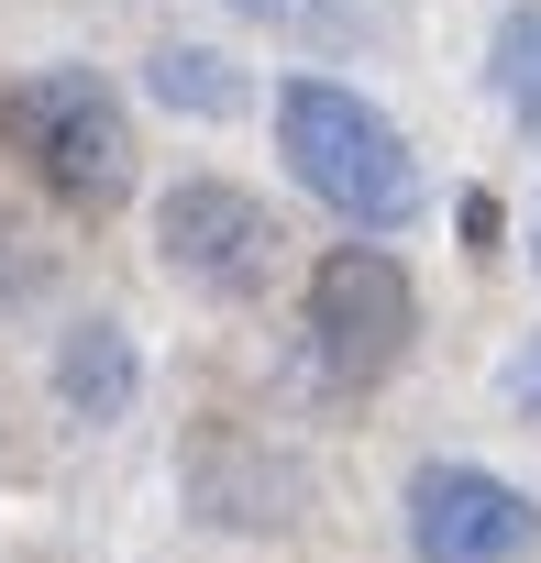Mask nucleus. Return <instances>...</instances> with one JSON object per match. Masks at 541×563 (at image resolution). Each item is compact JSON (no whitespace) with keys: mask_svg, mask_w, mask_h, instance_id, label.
I'll list each match as a JSON object with an SVG mask.
<instances>
[{"mask_svg":"<svg viewBox=\"0 0 541 563\" xmlns=\"http://www.w3.org/2000/svg\"><path fill=\"white\" fill-rule=\"evenodd\" d=\"M277 155L354 232H409L420 221V155H409V133L376 100H354L343 78H288L277 89Z\"/></svg>","mask_w":541,"mask_h":563,"instance_id":"obj_1","label":"nucleus"},{"mask_svg":"<svg viewBox=\"0 0 541 563\" xmlns=\"http://www.w3.org/2000/svg\"><path fill=\"white\" fill-rule=\"evenodd\" d=\"M0 144L34 155V177H45L56 199H78V210H111V199L133 188V122H122V100H111L89 67H34V78H12V89H0Z\"/></svg>","mask_w":541,"mask_h":563,"instance_id":"obj_2","label":"nucleus"},{"mask_svg":"<svg viewBox=\"0 0 541 563\" xmlns=\"http://www.w3.org/2000/svg\"><path fill=\"white\" fill-rule=\"evenodd\" d=\"M155 254H166L177 288H199V299H254L265 276L288 265V232H277V210H265L254 188H232V177H177L155 199Z\"/></svg>","mask_w":541,"mask_h":563,"instance_id":"obj_3","label":"nucleus"},{"mask_svg":"<svg viewBox=\"0 0 541 563\" xmlns=\"http://www.w3.org/2000/svg\"><path fill=\"white\" fill-rule=\"evenodd\" d=\"M409 321H420V299H409L387 243H332L310 265V354L332 387H376L409 354Z\"/></svg>","mask_w":541,"mask_h":563,"instance_id":"obj_4","label":"nucleus"},{"mask_svg":"<svg viewBox=\"0 0 541 563\" xmlns=\"http://www.w3.org/2000/svg\"><path fill=\"white\" fill-rule=\"evenodd\" d=\"M409 552L420 563H530L541 508L486 464H420L409 475Z\"/></svg>","mask_w":541,"mask_h":563,"instance_id":"obj_5","label":"nucleus"},{"mask_svg":"<svg viewBox=\"0 0 541 563\" xmlns=\"http://www.w3.org/2000/svg\"><path fill=\"white\" fill-rule=\"evenodd\" d=\"M133 387H144V365H133V332H122V321H78V332L56 343V398H67L89 431L133 420Z\"/></svg>","mask_w":541,"mask_h":563,"instance_id":"obj_6","label":"nucleus"},{"mask_svg":"<svg viewBox=\"0 0 541 563\" xmlns=\"http://www.w3.org/2000/svg\"><path fill=\"white\" fill-rule=\"evenodd\" d=\"M486 89H497V111L541 144V0H508V12H497V34H486Z\"/></svg>","mask_w":541,"mask_h":563,"instance_id":"obj_7","label":"nucleus"},{"mask_svg":"<svg viewBox=\"0 0 541 563\" xmlns=\"http://www.w3.org/2000/svg\"><path fill=\"white\" fill-rule=\"evenodd\" d=\"M144 89H155L166 111H188V122H232V111H243V78H232V56H210V45H155V56H144Z\"/></svg>","mask_w":541,"mask_h":563,"instance_id":"obj_8","label":"nucleus"},{"mask_svg":"<svg viewBox=\"0 0 541 563\" xmlns=\"http://www.w3.org/2000/svg\"><path fill=\"white\" fill-rule=\"evenodd\" d=\"M232 12L265 23V34H299V45H343V34H354L343 0H232Z\"/></svg>","mask_w":541,"mask_h":563,"instance_id":"obj_9","label":"nucleus"},{"mask_svg":"<svg viewBox=\"0 0 541 563\" xmlns=\"http://www.w3.org/2000/svg\"><path fill=\"white\" fill-rule=\"evenodd\" d=\"M464 243H475V254H497V199H486V188L464 199Z\"/></svg>","mask_w":541,"mask_h":563,"instance_id":"obj_10","label":"nucleus"},{"mask_svg":"<svg viewBox=\"0 0 541 563\" xmlns=\"http://www.w3.org/2000/svg\"><path fill=\"white\" fill-rule=\"evenodd\" d=\"M508 398H519V409L541 420V354H519V365H508Z\"/></svg>","mask_w":541,"mask_h":563,"instance_id":"obj_11","label":"nucleus"},{"mask_svg":"<svg viewBox=\"0 0 541 563\" xmlns=\"http://www.w3.org/2000/svg\"><path fill=\"white\" fill-rule=\"evenodd\" d=\"M530 265H541V243H530Z\"/></svg>","mask_w":541,"mask_h":563,"instance_id":"obj_12","label":"nucleus"}]
</instances>
